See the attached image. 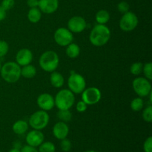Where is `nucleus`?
Listing matches in <instances>:
<instances>
[{"instance_id": "16", "label": "nucleus", "mask_w": 152, "mask_h": 152, "mask_svg": "<svg viewBox=\"0 0 152 152\" xmlns=\"http://www.w3.org/2000/svg\"><path fill=\"white\" fill-rule=\"evenodd\" d=\"M69 134V127L66 123L59 121L53 126V134L56 139L63 140L68 137Z\"/></svg>"}, {"instance_id": "33", "label": "nucleus", "mask_w": 152, "mask_h": 152, "mask_svg": "<svg viewBox=\"0 0 152 152\" xmlns=\"http://www.w3.org/2000/svg\"><path fill=\"white\" fill-rule=\"evenodd\" d=\"M144 152H152V137H148L143 144Z\"/></svg>"}, {"instance_id": "25", "label": "nucleus", "mask_w": 152, "mask_h": 152, "mask_svg": "<svg viewBox=\"0 0 152 152\" xmlns=\"http://www.w3.org/2000/svg\"><path fill=\"white\" fill-rule=\"evenodd\" d=\"M39 147V152H55L56 151V147L51 142H43Z\"/></svg>"}, {"instance_id": "31", "label": "nucleus", "mask_w": 152, "mask_h": 152, "mask_svg": "<svg viewBox=\"0 0 152 152\" xmlns=\"http://www.w3.org/2000/svg\"><path fill=\"white\" fill-rule=\"evenodd\" d=\"M117 9L121 13H126V12L129 11V4L126 1H120L117 4Z\"/></svg>"}, {"instance_id": "32", "label": "nucleus", "mask_w": 152, "mask_h": 152, "mask_svg": "<svg viewBox=\"0 0 152 152\" xmlns=\"http://www.w3.org/2000/svg\"><path fill=\"white\" fill-rule=\"evenodd\" d=\"M15 4V0H2L1 6L7 11L13 8Z\"/></svg>"}, {"instance_id": "5", "label": "nucleus", "mask_w": 152, "mask_h": 152, "mask_svg": "<svg viewBox=\"0 0 152 152\" xmlns=\"http://www.w3.org/2000/svg\"><path fill=\"white\" fill-rule=\"evenodd\" d=\"M49 120H50V117L47 111L40 110L31 114L28 120V123L32 129L41 131L47 127Z\"/></svg>"}, {"instance_id": "4", "label": "nucleus", "mask_w": 152, "mask_h": 152, "mask_svg": "<svg viewBox=\"0 0 152 152\" xmlns=\"http://www.w3.org/2000/svg\"><path fill=\"white\" fill-rule=\"evenodd\" d=\"M55 106L59 110H69L75 102V96L69 89L60 90L54 98Z\"/></svg>"}, {"instance_id": "27", "label": "nucleus", "mask_w": 152, "mask_h": 152, "mask_svg": "<svg viewBox=\"0 0 152 152\" xmlns=\"http://www.w3.org/2000/svg\"><path fill=\"white\" fill-rule=\"evenodd\" d=\"M142 72H143L145 78L151 81L152 80V63L151 62H147L145 65H143Z\"/></svg>"}, {"instance_id": "40", "label": "nucleus", "mask_w": 152, "mask_h": 152, "mask_svg": "<svg viewBox=\"0 0 152 152\" xmlns=\"http://www.w3.org/2000/svg\"><path fill=\"white\" fill-rule=\"evenodd\" d=\"M1 61H0V71H1Z\"/></svg>"}, {"instance_id": "1", "label": "nucleus", "mask_w": 152, "mask_h": 152, "mask_svg": "<svg viewBox=\"0 0 152 152\" xmlns=\"http://www.w3.org/2000/svg\"><path fill=\"white\" fill-rule=\"evenodd\" d=\"M111 38V31L105 25H95L92 28L89 35V40L94 46L102 47L109 41Z\"/></svg>"}, {"instance_id": "38", "label": "nucleus", "mask_w": 152, "mask_h": 152, "mask_svg": "<svg viewBox=\"0 0 152 152\" xmlns=\"http://www.w3.org/2000/svg\"><path fill=\"white\" fill-rule=\"evenodd\" d=\"M8 152H21V151H20V149H19V148H12L11 150H10Z\"/></svg>"}, {"instance_id": "26", "label": "nucleus", "mask_w": 152, "mask_h": 152, "mask_svg": "<svg viewBox=\"0 0 152 152\" xmlns=\"http://www.w3.org/2000/svg\"><path fill=\"white\" fill-rule=\"evenodd\" d=\"M142 68H143V64L142 62H134L130 67L131 74L135 76L140 75L142 72Z\"/></svg>"}, {"instance_id": "12", "label": "nucleus", "mask_w": 152, "mask_h": 152, "mask_svg": "<svg viewBox=\"0 0 152 152\" xmlns=\"http://www.w3.org/2000/svg\"><path fill=\"white\" fill-rule=\"evenodd\" d=\"M38 106L43 111H50L55 106L54 98L50 94L44 93L40 94L37 99Z\"/></svg>"}, {"instance_id": "10", "label": "nucleus", "mask_w": 152, "mask_h": 152, "mask_svg": "<svg viewBox=\"0 0 152 152\" xmlns=\"http://www.w3.org/2000/svg\"><path fill=\"white\" fill-rule=\"evenodd\" d=\"M101 91L96 87H89L82 92V100L88 105H95L101 99Z\"/></svg>"}, {"instance_id": "2", "label": "nucleus", "mask_w": 152, "mask_h": 152, "mask_svg": "<svg viewBox=\"0 0 152 152\" xmlns=\"http://www.w3.org/2000/svg\"><path fill=\"white\" fill-rule=\"evenodd\" d=\"M1 77L7 83H15L21 77V66L15 62H7L1 66Z\"/></svg>"}, {"instance_id": "11", "label": "nucleus", "mask_w": 152, "mask_h": 152, "mask_svg": "<svg viewBox=\"0 0 152 152\" xmlns=\"http://www.w3.org/2000/svg\"><path fill=\"white\" fill-rule=\"evenodd\" d=\"M86 19L80 16L71 17L68 22V29L73 33H81L86 28Z\"/></svg>"}, {"instance_id": "7", "label": "nucleus", "mask_w": 152, "mask_h": 152, "mask_svg": "<svg viewBox=\"0 0 152 152\" xmlns=\"http://www.w3.org/2000/svg\"><path fill=\"white\" fill-rule=\"evenodd\" d=\"M132 88L140 97L148 96L151 92V85L150 80L145 77H137L132 82Z\"/></svg>"}, {"instance_id": "15", "label": "nucleus", "mask_w": 152, "mask_h": 152, "mask_svg": "<svg viewBox=\"0 0 152 152\" xmlns=\"http://www.w3.org/2000/svg\"><path fill=\"white\" fill-rule=\"evenodd\" d=\"M38 7L42 13L50 14L57 10L59 0H39Z\"/></svg>"}, {"instance_id": "39", "label": "nucleus", "mask_w": 152, "mask_h": 152, "mask_svg": "<svg viewBox=\"0 0 152 152\" xmlns=\"http://www.w3.org/2000/svg\"><path fill=\"white\" fill-rule=\"evenodd\" d=\"M85 152H96V151H93V150H90V151H85Z\"/></svg>"}, {"instance_id": "24", "label": "nucleus", "mask_w": 152, "mask_h": 152, "mask_svg": "<svg viewBox=\"0 0 152 152\" xmlns=\"http://www.w3.org/2000/svg\"><path fill=\"white\" fill-rule=\"evenodd\" d=\"M144 106V102L142 100V99L141 97H137L134 99H132V101L131 102L130 107L132 108V110L133 111H141L142 109Z\"/></svg>"}, {"instance_id": "22", "label": "nucleus", "mask_w": 152, "mask_h": 152, "mask_svg": "<svg viewBox=\"0 0 152 152\" xmlns=\"http://www.w3.org/2000/svg\"><path fill=\"white\" fill-rule=\"evenodd\" d=\"M96 22L99 25H105L110 19V14L107 10H100L96 13L95 16Z\"/></svg>"}, {"instance_id": "17", "label": "nucleus", "mask_w": 152, "mask_h": 152, "mask_svg": "<svg viewBox=\"0 0 152 152\" xmlns=\"http://www.w3.org/2000/svg\"><path fill=\"white\" fill-rule=\"evenodd\" d=\"M50 82L53 87L59 88H61L64 85L65 79H64L62 74L55 71L51 72L50 77Z\"/></svg>"}, {"instance_id": "6", "label": "nucleus", "mask_w": 152, "mask_h": 152, "mask_svg": "<svg viewBox=\"0 0 152 152\" xmlns=\"http://www.w3.org/2000/svg\"><path fill=\"white\" fill-rule=\"evenodd\" d=\"M68 86L73 94H79L86 89V82L81 74L72 71L68 80Z\"/></svg>"}, {"instance_id": "23", "label": "nucleus", "mask_w": 152, "mask_h": 152, "mask_svg": "<svg viewBox=\"0 0 152 152\" xmlns=\"http://www.w3.org/2000/svg\"><path fill=\"white\" fill-rule=\"evenodd\" d=\"M56 117L60 121L68 123L71 121L72 119V114L69 110H59L56 114Z\"/></svg>"}, {"instance_id": "30", "label": "nucleus", "mask_w": 152, "mask_h": 152, "mask_svg": "<svg viewBox=\"0 0 152 152\" xmlns=\"http://www.w3.org/2000/svg\"><path fill=\"white\" fill-rule=\"evenodd\" d=\"M60 147H61V149H62L63 151L68 152L71 149V141H70L69 140L66 139V138H65V139L63 140H61Z\"/></svg>"}, {"instance_id": "13", "label": "nucleus", "mask_w": 152, "mask_h": 152, "mask_svg": "<svg viewBox=\"0 0 152 152\" xmlns=\"http://www.w3.org/2000/svg\"><path fill=\"white\" fill-rule=\"evenodd\" d=\"M45 137L42 132L39 130L31 131L27 134L25 140L28 145L33 147H38L44 142Z\"/></svg>"}, {"instance_id": "28", "label": "nucleus", "mask_w": 152, "mask_h": 152, "mask_svg": "<svg viewBox=\"0 0 152 152\" xmlns=\"http://www.w3.org/2000/svg\"><path fill=\"white\" fill-rule=\"evenodd\" d=\"M142 119L144 121L147 123H151L152 121V106L148 105V107L145 108L142 111Z\"/></svg>"}, {"instance_id": "19", "label": "nucleus", "mask_w": 152, "mask_h": 152, "mask_svg": "<svg viewBox=\"0 0 152 152\" xmlns=\"http://www.w3.org/2000/svg\"><path fill=\"white\" fill-rule=\"evenodd\" d=\"M37 74V69L34 65H27L25 66H22L21 68V77H23L26 79H32Z\"/></svg>"}, {"instance_id": "37", "label": "nucleus", "mask_w": 152, "mask_h": 152, "mask_svg": "<svg viewBox=\"0 0 152 152\" xmlns=\"http://www.w3.org/2000/svg\"><path fill=\"white\" fill-rule=\"evenodd\" d=\"M6 10L3 8L1 6H0V22L2 20H4V19L6 18Z\"/></svg>"}, {"instance_id": "35", "label": "nucleus", "mask_w": 152, "mask_h": 152, "mask_svg": "<svg viewBox=\"0 0 152 152\" xmlns=\"http://www.w3.org/2000/svg\"><path fill=\"white\" fill-rule=\"evenodd\" d=\"M21 152H39L38 150L36 148V147L31 146V145H25L20 150Z\"/></svg>"}, {"instance_id": "20", "label": "nucleus", "mask_w": 152, "mask_h": 152, "mask_svg": "<svg viewBox=\"0 0 152 152\" xmlns=\"http://www.w3.org/2000/svg\"><path fill=\"white\" fill-rule=\"evenodd\" d=\"M42 18V12L38 7H32L30 8L28 13V19L31 23H37L40 21Z\"/></svg>"}, {"instance_id": "8", "label": "nucleus", "mask_w": 152, "mask_h": 152, "mask_svg": "<svg viewBox=\"0 0 152 152\" xmlns=\"http://www.w3.org/2000/svg\"><path fill=\"white\" fill-rule=\"evenodd\" d=\"M138 22L139 20L137 15L133 12L128 11L126 13H123L120 20L119 25L122 31L130 32L137 27Z\"/></svg>"}, {"instance_id": "14", "label": "nucleus", "mask_w": 152, "mask_h": 152, "mask_svg": "<svg viewBox=\"0 0 152 152\" xmlns=\"http://www.w3.org/2000/svg\"><path fill=\"white\" fill-rule=\"evenodd\" d=\"M33 53L28 48H22L16 55V62L19 66H25L31 63L33 60Z\"/></svg>"}, {"instance_id": "9", "label": "nucleus", "mask_w": 152, "mask_h": 152, "mask_svg": "<svg viewBox=\"0 0 152 152\" xmlns=\"http://www.w3.org/2000/svg\"><path fill=\"white\" fill-rule=\"evenodd\" d=\"M53 39L55 42L59 46L66 47L73 42L74 36L72 32H71L68 28H59L55 31L53 34Z\"/></svg>"}, {"instance_id": "36", "label": "nucleus", "mask_w": 152, "mask_h": 152, "mask_svg": "<svg viewBox=\"0 0 152 152\" xmlns=\"http://www.w3.org/2000/svg\"><path fill=\"white\" fill-rule=\"evenodd\" d=\"M27 4H28L30 8L37 7L39 5V0H28L27 1Z\"/></svg>"}, {"instance_id": "29", "label": "nucleus", "mask_w": 152, "mask_h": 152, "mask_svg": "<svg viewBox=\"0 0 152 152\" xmlns=\"http://www.w3.org/2000/svg\"><path fill=\"white\" fill-rule=\"evenodd\" d=\"M9 50V45L7 42L0 40V57H3L7 53Z\"/></svg>"}, {"instance_id": "21", "label": "nucleus", "mask_w": 152, "mask_h": 152, "mask_svg": "<svg viewBox=\"0 0 152 152\" xmlns=\"http://www.w3.org/2000/svg\"><path fill=\"white\" fill-rule=\"evenodd\" d=\"M66 55L71 59H75L78 57L80 53V48L76 43H72L66 46Z\"/></svg>"}, {"instance_id": "18", "label": "nucleus", "mask_w": 152, "mask_h": 152, "mask_svg": "<svg viewBox=\"0 0 152 152\" xmlns=\"http://www.w3.org/2000/svg\"><path fill=\"white\" fill-rule=\"evenodd\" d=\"M13 132L16 134L22 135L26 133L28 129V124L25 120H18L13 125Z\"/></svg>"}, {"instance_id": "41", "label": "nucleus", "mask_w": 152, "mask_h": 152, "mask_svg": "<svg viewBox=\"0 0 152 152\" xmlns=\"http://www.w3.org/2000/svg\"><path fill=\"white\" fill-rule=\"evenodd\" d=\"M0 152H1V151H0Z\"/></svg>"}, {"instance_id": "3", "label": "nucleus", "mask_w": 152, "mask_h": 152, "mask_svg": "<svg viewBox=\"0 0 152 152\" xmlns=\"http://www.w3.org/2000/svg\"><path fill=\"white\" fill-rule=\"evenodd\" d=\"M39 62L43 71L51 73L56 71L59 66V58L53 50H47L41 55Z\"/></svg>"}, {"instance_id": "34", "label": "nucleus", "mask_w": 152, "mask_h": 152, "mask_svg": "<svg viewBox=\"0 0 152 152\" xmlns=\"http://www.w3.org/2000/svg\"><path fill=\"white\" fill-rule=\"evenodd\" d=\"M88 105L85 102H83V100L79 101L77 103V106H76V108H77V111L80 113H83L87 110Z\"/></svg>"}]
</instances>
